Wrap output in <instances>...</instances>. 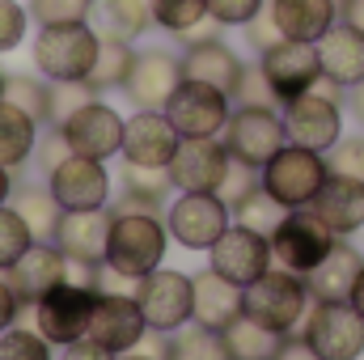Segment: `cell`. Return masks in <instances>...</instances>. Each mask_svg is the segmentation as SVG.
I'll return each mask as SVG.
<instances>
[{
	"label": "cell",
	"instance_id": "7dc6e473",
	"mask_svg": "<svg viewBox=\"0 0 364 360\" xmlns=\"http://www.w3.org/2000/svg\"><path fill=\"white\" fill-rule=\"evenodd\" d=\"M259 186V170L255 166H246V162H229V174L220 182V195L233 203V199H242L246 191H255Z\"/></svg>",
	"mask_w": 364,
	"mask_h": 360
},
{
	"label": "cell",
	"instance_id": "ba28073f",
	"mask_svg": "<svg viewBox=\"0 0 364 360\" xmlns=\"http://www.w3.org/2000/svg\"><path fill=\"white\" fill-rule=\"evenodd\" d=\"M220 140H225L233 162H246V166L263 170L288 144V127H284V115L275 106H233Z\"/></svg>",
	"mask_w": 364,
	"mask_h": 360
},
{
	"label": "cell",
	"instance_id": "8992f818",
	"mask_svg": "<svg viewBox=\"0 0 364 360\" xmlns=\"http://www.w3.org/2000/svg\"><path fill=\"white\" fill-rule=\"evenodd\" d=\"M229 225H233V208L220 191H182L166 208L170 242H178L182 250H212Z\"/></svg>",
	"mask_w": 364,
	"mask_h": 360
},
{
	"label": "cell",
	"instance_id": "b9f144b4",
	"mask_svg": "<svg viewBox=\"0 0 364 360\" xmlns=\"http://www.w3.org/2000/svg\"><path fill=\"white\" fill-rule=\"evenodd\" d=\"M90 97H102V93L90 90V81H51V97H47V123L60 127L73 110H81Z\"/></svg>",
	"mask_w": 364,
	"mask_h": 360
},
{
	"label": "cell",
	"instance_id": "bcb514c9",
	"mask_svg": "<svg viewBox=\"0 0 364 360\" xmlns=\"http://www.w3.org/2000/svg\"><path fill=\"white\" fill-rule=\"evenodd\" d=\"M233 106H279L259 64H246V73H242V85H237V93H233Z\"/></svg>",
	"mask_w": 364,
	"mask_h": 360
},
{
	"label": "cell",
	"instance_id": "836d02e7",
	"mask_svg": "<svg viewBox=\"0 0 364 360\" xmlns=\"http://www.w3.org/2000/svg\"><path fill=\"white\" fill-rule=\"evenodd\" d=\"M166 360H233V356H229L220 331H208V327L186 322L182 331L170 335V352H166Z\"/></svg>",
	"mask_w": 364,
	"mask_h": 360
},
{
	"label": "cell",
	"instance_id": "4fadbf2b",
	"mask_svg": "<svg viewBox=\"0 0 364 360\" xmlns=\"http://www.w3.org/2000/svg\"><path fill=\"white\" fill-rule=\"evenodd\" d=\"M284 127H288L292 144L314 149V153H331L343 136V106L331 93L309 90L292 102H284Z\"/></svg>",
	"mask_w": 364,
	"mask_h": 360
},
{
	"label": "cell",
	"instance_id": "603a6c76",
	"mask_svg": "<svg viewBox=\"0 0 364 360\" xmlns=\"http://www.w3.org/2000/svg\"><path fill=\"white\" fill-rule=\"evenodd\" d=\"M106 233H110V208H102V212H64L51 242L68 255L73 268L93 271L106 259Z\"/></svg>",
	"mask_w": 364,
	"mask_h": 360
},
{
	"label": "cell",
	"instance_id": "680465c9",
	"mask_svg": "<svg viewBox=\"0 0 364 360\" xmlns=\"http://www.w3.org/2000/svg\"><path fill=\"white\" fill-rule=\"evenodd\" d=\"M4 77H9V73H4V68H0V102H4Z\"/></svg>",
	"mask_w": 364,
	"mask_h": 360
},
{
	"label": "cell",
	"instance_id": "f546056e",
	"mask_svg": "<svg viewBox=\"0 0 364 360\" xmlns=\"http://www.w3.org/2000/svg\"><path fill=\"white\" fill-rule=\"evenodd\" d=\"M38 127L43 123L34 115H26L13 102H0V166L21 170L38 149Z\"/></svg>",
	"mask_w": 364,
	"mask_h": 360
},
{
	"label": "cell",
	"instance_id": "7c38bea8",
	"mask_svg": "<svg viewBox=\"0 0 364 360\" xmlns=\"http://www.w3.org/2000/svg\"><path fill=\"white\" fill-rule=\"evenodd\" d=\"M259 68H263V77H267L279 106L309 93L322 81L318 43H301V38H275L267 51H259Z\"/></svg>",
	"mask_w": 364,
	"mask_h": 360
},
{
	"label": "cell",
	"instance_id": "60d3db41",
	"mask_svg": "<svg viewBox=\"0 0 364 360\" xmlns=\"http://www.w3.org/2000/svg\"><path fill=\"white\" fill-rule=\"evenodd\" d=\"M0 360H55V352L34 327H9L0 335Z\"/></svg>",
	"mask_w": 364,
	"mask_h": 360
},
{
	"label": "cell",
	"instance_id": "d590c367",
	"mask_svg": "<svg viewBox=\"0 0 364 360\" xmlns=\"http://www.w3.org/2000/svg\"><path fill=\"white\" fill-rule=\"evenodd\" d=\"M102 13H106V26L123 38H144L149 30H157L153 21V0H102Z\"/></svg>",
	"mask_w": 364,
	"mask_h": 360
},
{
	"label": "cell",
	"instance_id": "f6af8a7d",
	"mask_svg": "<svg viewBox=\"0 0 364 360\" xmlns=\"http://www.w3.org/2000/svg\"><path fill=\"white\" fill-rule=\"evenodd\" d=\"M267 9V0H208V17L216 21V26H246V21H255L259 13Z\"/></svg>",
	"mask_w": 364,
	"mask_h": 360
},
{
	"label": "cell",
	"instance_id": "c3c4849f",
	"mask_svg": "<svg viewBox=\"0 0 364 360\" xmlns=\"http://www.w3.org/2000/svg\"><path fill=\"white\" fill-rule=\"evenodd\" d=\"M242 30H246V43H250L255 51H267L275 38H284V34L275 30V21H272V13H267V9H263V13H259L255 21H246Z\"/></svg>",
	"mask_w": 364,
	"mask_h": 360
},
{
	"label": "cell",
	"instance_id": "f907efd6",
	"mask_svg": "<svg viewBox=\"0 0 364 360\" xmlns=\"http://www.w3.org/2000/svg\"><path fill=\"white\" fill-rule=\"evenodd\" d=\"M60 360H119V356H114L110 348H102L97 339H90V335H85V339L68 344V348H64V356H60Z\"/></svg>",
	"mask_w": 364,
	"mask_h": 360
},
{
	"label": "cell",
	"instance_id": "5bb4252c",
	"mask_svg": "<svg viewBox=\"0 0 364 360\" xmlns=\"http://www.w3.org/2000/svg\"><path fill=\"white\" fill-rule=\"evenodd\" d=\"M229 115H233L229 93L216 90V85H203V81H191V77H182L174 97L166 102V119L174 123V132L182 140L186 136H220Z\"/></svg>",
	"mask_w": 364,
	"mask_h": 360
},
{
	"label": "cell",
	"instance_id": "484cf974",
	"mask_svg": "<svg viewBox=\"0 0 364 360\" xmlns=\"http://www.w3.org/2000/svg\"><path fill=\"white\" fill-rule=\"evenodd\" d=\"M360 271H364V255L352 242L339 238V242L331 246V255L305 275L309 297H314V301H352V288H356Z\"/></svg>",
	"mask_w": 364,
	"mask_h": 360
},
{
	"label": "cell",
	"instance_id": "1f68e13d",
	"mask_svg": "<svg viewBox=\"0 0 364 360\" xmlns=\"http://www.w3.org/2000/svg\"><path fill=\"white\" fill-rule=\"evenodd\" d=\"M9 203H13V212L30 225L34 242H51V238H55V229H60V221H64V208H60V199L51 195V186H17Z\"/></svg>",
	"mask_w": 364,
	"mask_h": 360
},
{
	"label": "cell",
	"instance_id": "11a10c76",
	"mask_svg": "<svg viewBox=\"0 0 364 360\" xmlns=\"http://www.w3.org/2000/svg\"><path fill=\"white\" fill-rule=\"evenodd\" d=\"M13 191H17V179H13V170H9V166H0V208L13 199Z\"/></svg>",
	"mask_w": 364,
	"mask_h": 360
},
{
	"label": "cell",
	"instance_id": "7bdbcfd3",
	"mask_svg": "<svg viewBox=\"0 0 364 360\" xmlns=\"http://www.w3.org/2000/svg\"><path fill=\"white\" fill-rule=\"evenodd\" d=\"M30 34V9L21 0H0V55L17 51Z\"/></svg>",
	"mask_w": 364,
	"mask_h": 360
},
{
	"label": "cell",
	"instance_id": "6da1fadb",
	"mask_svg": "<svg viewBox=\"0 0 364 360\" xmlns=\"http://www.w3.org/2000/svg\"><path fill=\"white\" fill-rule=\"evenodd\" d=\"M170 229L166 212H140V208H114L110 203V233H106V268L123 271L132 280H144L149 271L166 263Z\"/></svg>",
	"mask_w": 364,
	"mask_h": 360
},
{
	"label": "cell",
	"instance_id": "9f6ffc18",
	"mask_svg": "<svg viewBox=\"0 0 364 360\" xmlns=\"http://www.w3.org/2000/svg\"><path fill=\"white\" fill-rule=\"evenodd\" d=\"M352 309L364 318V271H360V280H356V288H352Z\"/></svg>",
	"mask_w": 364,
	"mask_h": 360
},
{
	"label": "cell",
	"instance_id": "44dd1931",
	"mask_svg": "<svg viewBox=\"0 0 364 360\" xmlns=\"http://www.w3.org/2000/svg\"><path fill=\"white\" fill-rule=\"evenodd\" d=\"M242 73H246V60L220 38V34H199V38H186V51H182V77L191 81H203V85H216L229 97L242 85Z\"/></svg>",
	"mask_w": 364,
	"mask_h": 360
},
{
	"label": "cell",
	"instance_id": "816d5d0a",
	"mask_svg": "<svg viewBox=\"0 0 364 360\" xmlns=\"http://www.w3.org/2000/svg\"><path fill=\"white\" fill-rule=\"evenodd\" d=\"M275 360H318V352L305 344V335H284V344H279V352H275Z\"/></svg>",
	"mask_w": 364,
	"mask_h": 360
},
{
	"label": "cell",
	"instance_id": "cb8c5ba5",
	"mask_svg": "<svg viewBox=\"0 0 364 360\" xmlns=\"http://www.w3.org/2000/svg\"><path fill=\"white\" fill-rule=\"evenodd\" d=\"M318 64L322 77L352 90L356 81H364V34L352 30L348 21H335L322 38H318Z\"/></svg>",
	"mask_w": 364,
	"mask_h": 360
},
{
	"label": "cell",
	"instance_id": "ab89813d",
	"mask_svg": "<svg viewBox=\"0 0 364 360\" xmlns=\"http://www.w3.org/2000/svg\"><path fill=\"white\" fill-rule=\"evenodd\" d=\"M30 246H34L30 225L13 212V203H4V208H0V271H9Z\"/></svg>",
	"mask_w": 364,
	"mask_h": 360
},
{
	"label": "cell",
	"instance_id": "8fae6325",
	"mask_svg": "<svg viewBox=\"0 0 364 360\" xmlns=\"http://www.w3.org/2000/svg\"><path fill=\"white\" fill-rule=\"evenodd\" d=\"M47 186H51V195L60 199L64 212H102V208H110L114 179H110L106 162L68 153L64 162H55L47 170Z\"/></svg>",
	"mask_w": 364,
	"mask_h": 360
},
{
	"label": "cell",
	"instance_id": "d6a6232c",
	"mask_svg": "<svg viewBox=\"0 0 364 360\" xmlns=\"http://www.w3.org/2000/svg\"><path fill=\"white\" fill-rule=\"evenodd\" d=\"M220 339H225V348H229V356L233 360H275L279 352V344H284V335H275L272 327H263V322H255V318H233L225 331H220Z\"/></svg>",
	"mask_w": 364,
	"mask_h": 360
},
{
	"label": "cell",
	"instance_id": "e575fe53",
	"mask_svg": "<svg viewBox=\"0 0 364 360\" xmlns=\"http://www.w3.org/2000/svg\"><path fill=\"white\" fill-rule=\"evenodd\" d=\"M153 21L157 30L174 34V38H191L208 17V0H153Z\"/></svg>",
	"mask_w": 364,
	"mask_h": 360
},
{
	"label": "cell",
	"instance_id": "681fc988",
	"mask_svg": "<svg viewBox=\"0 0 364 360\" xmlns=\"http://www.w3.org/2000/svg\"><path fill=\"white\" fill-rule=\"evenodd\" d=\"M17 318H21V301H17V292H13L9 275L0 271V335H4L9 327H17Z\"/></svg>",
	"mask_w": 364,
	"mask_h": 360
},
{
	"label": "cell",
	"instance_id": "4dcf8cb0",
	"mask_svg": "<svg viewBox=\"0 0 364 360\" xmlns=\"http://www.w3.org/2000/svg\"><path fill=\"white\" fill-rule=\"evenodd\" d=\"M132 64H136V47H132V38L106 30V34H102V47H97V64H93V73H90V90L93 93L123 90L127 77H132Z\"/></svg>",
	"mask_w": 364,
	"mask_h": 360
},
{
	"label": "cell",
	"instance_id": "6f0895ef",
	"mask_svg": "<svg viewBox=\"0 0 364 360\" xmlns=\"http://www.w3.org/2000/svg\"><path fill=\"white\" fill-rule=\"evenodd\" d=\"M119 360H157L153 352H144V348H136V352H123Z\"/></svg>",
	"mask_w": 364,
	"mask_h": 360
},
{
	"label": "cell",
	"instance_id": "9c48e42d",
	"mask_svg": "<svg viewBox=\"0 0 364 360\" xmlns=\"http://www.w3.org/2000/svg\"><path fill=\"white\" fill-rule=\"evenodd\" d=\"M301 335L318 360H360L364 352V318L352 309V301H314Z\"/></svg>",
	"mask_w": 364,
	"mask_h": 360
},
{
	"label": "cell",
	"instance_id": "30bf717a",
	"mask_svg": "<svg viewBox=\"0 0 364 360\" xmlns=\"http://www.w3.org/2000/svg\"><path fill=\"white\" fill-rule=\"evenodd\" d=\"M136 301H140V309L149 318V331L174 335L195 318V275L161 263L157 271H149L136 284Z\"/></svg>",
	"mask_w": 364,
	"mask_h": 360
},
{
	"label": "cell",
	"instance_id": "ee69618b",
	"mask_svg": "<svg viewBox=\"0 0 364 360\" xmlns=\"http://www.w3.org/2000/svg\"><path fill=\"white\" fill-rule=\"evenodd\" d=\"M326 170L364 182V136H339V144L326 153Z\"/></svg>",
	"mask_w": 364,
	"mask_h": 360
},
{
	"label": "cell",
	"instance_id": "74e56055",
	"mask_svg": "<svg viewBox=\"0 0 364 360\" xmlns=\"http://www.w3.org/2000/svg\"><path fill=\"white\" fill-rule=\"evenodd\" d=\"M47 97H51V81L43 73H9L4 77V102L21 106L26 115H34L38 123H47Z\"/></svg>",
	"mask_w": 364,
	"mask_h": 360
},
{
	"label": "cell",
	"instance_id": "4316f807",
	"mask_svg": "<svg viewBox=\"0 0 364 360\" xmlns=\"http://www.w3.org/2000/svg\"><path fill=\"white\" fill-rule=\"evenodd\" d=\"M267 13L284 38L318 43L339 21V0H267Z\"/></svg>",
	"mask_w": 364,
	"mask_h": 360
},
{
	"label": "cell",
	"instance_id": "d6986e66",
	"mask_svg": "<svg viewBox=\"0 0 364 360\" xmlns=\"http://www.w3.org/2000/svg\"><path fill=\"white\" fill-rule=\"evenodd\" d=\"M4 275H9V284H13L21 309H34L38 297H47L55 284L73 280V263H68V255H64L55 242H34Z\"/></svg>",
	"mask_w": 364,
	"mask_h": 360
},
{
	"label": "cell",
	"instance_id": "d4e9b609",
	"mask_svg": "<svg viewBox=\"0 0 364 360\" xmlns=\"http://www.w3.org/2000/svg\"><path fill=\"white\" fill-rule=\"evenodd\" d=\"M331 229L335 238H352L356 229H364V182L343 179V174H326L322 191L309 203Z\"/></svg>",
	"mask_w": 364,
	"mask_h": 360
},
{
	"label": "cell",
	"instance_id": "2e32d148",
	"mask_svg": "<svg viewBox=\"0 0 364 360\" xmlns=\"http://www.w3.org/2000/svg\"><path fill=\"white\" fill-rule=\"evenodd\" d=\"M208 268L246 288V284H255L263 271L275 268L272 238H267V233H255V229H246V225H229V229L220 233V242L208 250Z\"/></svg>",
	"mask_w": 364,
	"mask_h": 360
},
{
	"label": "cell",
	"instance_id": "83f0119b",
	"mask_svg": "<svg viewBox=\"0 0 364 360\" xmlns=\"http://www.w3.org/2000/svg\"><path fill=\"white\" fill-rule=\"evenodd\" d=\"M233 318H242V284L225 280L220 271H199L195 275V327L225 331Z\"/></svg>",
	"mask_w": 364,
	"mask_h": 360
},
{
	"label": "cell",
	"instance_id": "8d00e7d4",
	"mask_svg": "<svg viewBox=\"0 0 364 360\" xmlns=\"http://www.w3.org/2000/svg\"><path fill=\"white\" fill-rule=\"evenodd\" d=\"M229 208H233V225H246V229H255V233H267V238H272L275 225L284 221V208H279L272 195L263 191V182H259L255 191H246L242 199H233Z\"/></svg>",
	"mask_w": 364,
	"mask_h": 360
},
{
	"label": "cell",
	"instance_id": "277c9868",
	"mask_svg": "<svg viewBox=\"0 0 364 360\" xmlns=\"http://www.w3.org/2000/svg\"><path fill=\"white\" fill-rule=\"evenodd\" d=\"M326 174H331L326 170V153H314V149H301V144L288 140L259 170V182L284 212H292V208H309L314 203V195L322 191Z\"/></svg>",
	"mask_w": 364,
	"mask_h": 360
},
{
	"label": "cell",
	"instance_id": "9a60e30c",
	"mask_svg": "<svg viewBox=\"0 0 364 360\" xmlns=\"http://www.w3.org/2000/svg\"><path fill=\"white\" fill-rule=\"evenodd\" d=\"M123 123H127V119H123L110 102L90 97L81 110H73V115L60 123V132H64V140H68L73 153L106 162V157H119V149H123Z\"/></svg>",
	"mask_w": 364,
	"mask_h": 360
},
{
	"label": "cell",
	"instance_id": "db71d44e",
	"mask_svg": "<svg viewBox=\"0 0 364 360\" xmlns=\"http://www.w3.org/2000/svg\"><path fill=\"white\" fill-rule=\"evenodd\" d=\"M348 106H352V119L364 127V81H356V85L348 90Z\"/></svg>",
	"mask_w": 364,
	"mask_h": 360
},
{
	"label": "cell",
	"instance_id": "7a4b0ae2",
	"mask_svg": "<svg viewBox=\"0 0 364 360\" xmlns=\"http://www.w3.org/2000/svg\"><path fill=\"white\" fill-rule=\"evenodd\" d=\"M97 47H102V34L90 21L38 26V34L30 43V60H34V73H43L47 81H90L93 64H97Z\"/></svg>",
	"mask_w": 364,
	"mask_h": 360
},
{
	"label": "cell",
	"instance_id": "3957f363",
	"mask_svg": "<svg viewBox=\"0 0 364 360\" xmlns=\"http://www.w3.org/2000/svg\"><path fill=\"white\" fill-rule=\"evenodd\" d=\"M309 305H314V297H309L305 275H296L288 268L263 271L255 284L242 288V314L263 322V327H272L275 335H292L305 322Z\"/></svg>",
	"mask_w": 364,
	"mask_h": 360
},
{
	"label": "cell",
	"instance_id": "52a82bcc",
	"mask_svg": "<svg viewBox=\"0 0 364 360\" xmlns=\"http://www.w3.org/2000/svg\"><path fill=\"white\" fill-rule=\"evenodd\" d=\"M335 229L314 212V208H292L284 212V221L272 229V255H275V268H288L296 275H309L318 268L331 246H335Z\"/></svg>",
	"mask_w": 364,
	"mask_h": 360
},
{
	"label": "cell",
	"instance_id": "ffe728a7",
	"mask_svg": "<svg viewBox=\"0 0 364 360\" xmlns=\"http://www.w3.org/2000/svg\"><path fill=\"white\" fill-rule=\"evenodd\" d=\"M149 335V318L140 309L136 297H110V292H97V305H93V322H90V339H97L102 348H110L114 356L123 352H136Z\"/></svg>",
	"mask_w": 364,
	"mask_h": 360
},
{
	"label": "cell",
	"instance_id": "f1b7e54d",
	"mask_svg": "<svg viewBox=\"0 0 364 360\" xmlns=\"http://www.w3.org/2000/svg\"><path fill=\"white\" fill-rule=\"evenodd\" d=\"M119 186L123 191L114 208H140V212H166V199L174 191L170 166H132V162H123Z\"/></svg>",
	"mask_w": 364,
	"mask_h": 360
},
{
	"label": "cell",
	"instance_id": "7402d4cb",
	"mask_svg": "<svg viewBox=\"0 0 364 360\" xmlns=\"http://www.w3.org/2000/svg\"><path fill=\"white\" fill-rule=\"evenodd\" d=\"M178 132L166 119V110H132V119L123 123V149L119 157L132 166H170V157L178 153Z\"/></svg>",
	"mask_w": 364,
	"mask_h": 360
},
{
	"label": "cell",
	"instance_id": "ac0fdd59",
	"mask_svg": "<svg viewBox=\"0 0 364 360\" xmlns=\"http://www.w3.org/2000/svg\"><path fill=\"white\" fill-rule=\"evenodd\" d=\"M182 85V55L166 51V47H144L136 51L132 77L123 93L132 97L136 110H166V102L174 97V90Z\"/></svg>",
	"mask_w": 364,
	"mask_h": 360
},
{
	"label": "cell",
	"instance_id": "5b68a950",
	"mask_svg": "<svg viewBox=\"0 0 364 360\" xmlns=\"http://www.w3.org/2000/svg\"><path fill=\"white\" fill-rule=\"evenodd\" d=\"M93 305H97V288L93 284L64 280L47 297H38V305H34V331L51 348H68V344H77V339L90 335Z\"/></svg>",
	"mask_w": 364,
	"mask_h": 360
},
{
	"label": "cell",
	"instance_id": "f5cc1de1",
	"mask_svg": "<svg viewBox=\"0 0 364 360\" xmlns=\"http://www.w3.org/2000/svg\"><path fill=\"white\" fill-rule=\"evenodd\" d=\"M339 21H348L352 30L364 34V0H339Z\"/></svg>",
	"mask_w": 364,
	"mask_h": 360
},
{
	"label": "cell",
	"instance_id": "e0dca14e",
	"mask_svg": "<svg viewBox=\"0 0 364 360\" xmlns=\"http://www.w3.org/2000/svg\"><path fill=\"white\" fill-rule=\"evenodd\" d=\"M229 149L220 136H186L178 153L170 157V182L174 191H220L229 174Z\"/></svg>",
	"mask_w": 364,
	"mask_h": 360
},
{
	"label": "cell",
	"instance_id": "f35d334b",
	"mask_svg": "<svg viewBox=\"0 0 364 360\" xmlns=\"http://www.w3.org/2000/svg\"><path fill=\"white\" fill-rule=\"evenodd\" d=\"M26 9L34 26H73V21H90L97 0H26Z\"/></svg>",
	"mask_w": 364,
	"mask_h": 360
}]
</instances>
